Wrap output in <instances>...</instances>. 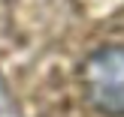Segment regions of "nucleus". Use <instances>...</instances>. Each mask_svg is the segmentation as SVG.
I'll return each mask as SVG.
<instances>
[{
    "instance_id": "f257e3e1",
    "label": "nucleus",
    "mask_w": 124,
    "mask_h": 117,
    "mask_svg": "<svg viewBox=\"0 0 124 117\" xmlns=\"http://www.w3.org/2000/svg\"><path fill=\"white\" fill-rule=\"evenodd\" d=\"M85 87L103 114H124V45H106L91 54L85 63Z\"/></svg>"
}]
</instances>
